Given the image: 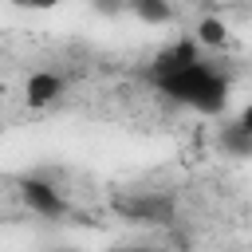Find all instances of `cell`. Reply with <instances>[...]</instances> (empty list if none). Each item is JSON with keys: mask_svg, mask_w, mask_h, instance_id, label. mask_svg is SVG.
<instances>
[{"mask_svg": "<svg viewBox=\"0 0 252 252\" xmlns=\"http://www.w3.org/2000/svg\"><path fill=\"white\" fill-rule=\"evenodd\" d=\"M63 94H67V75L55 71V67H39V71H32L28 83H24V98H28L32 106H51V102L63 98Z\"/></svg>", "mask_w": 252, "mask_h": 252, "instance_id": "obj_1", "label": "cell"}, {"mask_svg": "<svg viewBox=\"0 0 252 252\" xmlns=\"http://www.w3.org/2000/svg\"><path fill=\"white\" fill-rule=\"evenodd\" d=\"M193 43H197L201 51L224 47V43H228V24H224L220 16H205V20L197 24V32H193Z\"/></svg>", "mask_w": 252, "mask_h": 252, "instance_id": "obj_2", "label": "cell"}, {"mask_svg": "<svg viewBox=\"0 0 252 252\" xmlns=\"http://www.w3.org/2000/svg\"><path fill=\"white\" fill-rule=\"evenodd\" d=\"M16 8H28V12H51L55 4H63V0H12Z\"/></svg>", "mask_w": 252, "mask_h": 252, "instance_id": "obj_3", "label": "cell"}, {"mask_svg": "<svg viewBox=\"0 0 252 252\" xmlns=\"http://www.w3.org/2000/svg\"><path fill=\"white\" fill-rule=\"evenodd\" d=\"M236 126H240V130H244V134L252 138V102H248V106L240 110V118H236Z\"/></svg>", "mask_w": 252, "mask_h": 252, "instance_id": "obj_4", "label": "cell"}]
</instances>
